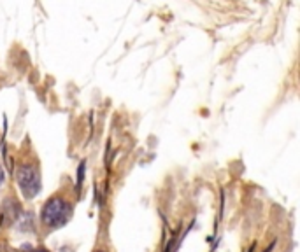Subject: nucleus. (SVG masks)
Segmentation results:
<instances>
[{"instance_id": "f257e3e1", "label": "nucleus", "mask_w": 300, "mask_h": 252, "mask_svg": "<svg viewBox=\"0 0 300 252\" xmlns=\"http://www.w3.org/2000/svg\"><path fill=\"white\" fill-rule=\"evenodd\" d=\"M71 217H72V205L63 196L49 198L42 207V214H40L42 224L48 230L61 228V226L67 224Z\"/></svg>"}, {"instance_id": "f03ea898", "label": "nucleus", "mask_w": 300, "mask_h": 252, "mask_svg": "<svg viewBox=\"0 0 300 252\" xmlns=\"http://www.w3.org/2000/svg\"><path fill=\"white\" fill-rule=\"evenodd\" d=\"M16 184L27 200H32L40 191V172L30 161H25L16 170Z\"/></svg>"}, {"instance_id": "7ed1b4c3", "label": "nucleus", "mask_w": 300, "mask_h": 252, "mask_svg": "<svg viewBox=\"0 0 300 252\" xmlns=\"http://www.w3.org/2000/svg\"><path fill=\"white\" fill-rule=\"evenodd\" d=\"M4 182H6V173H4L2 167H0V188L4 186Z\"/></svg>"}, {"instance_id": "20e7f679", "label": "nucleus", "mask_w": 300, "mask_h": 252, "mask_svg": "<svg viewBox=\"0 0 300 252\" xmlns=\"http://www.w3.org/2000/svg\"><path fill=\"white\" fill-rule=\"evenodd\" d=\"M97 252H105V250H97Z\"/></svg>"}]
</instances>
